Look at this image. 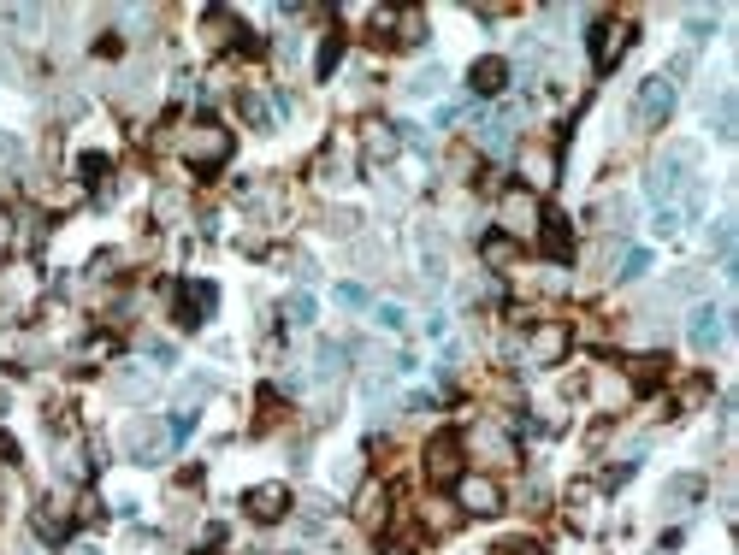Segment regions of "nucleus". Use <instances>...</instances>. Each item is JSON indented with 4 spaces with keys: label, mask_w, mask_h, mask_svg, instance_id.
<instances>
[{
    "label": "nucleus",
    "mask_w": 739,
    "mask_h": 555,
    "mask_svg": "<svg viewBox=\"0 0 739 555\" xmlns=\"http://www.w3.org/2000/svg\"><path fill=\"white\" fill-rule=\"evenodd\" d=\"M462 455H468L473 473H509V467H521V443L515 432L503 426V420H479L462 432Z\"/></svg>",
    "instance_id": "obj_1"
},
{
    "label": "nucleus",
    "mask_w": 739,
    "mask_h": 555,
    "mask_svg": "<svg viewBox=\"0 0 739 555\" xmlns=\"http://www.w3.org/2000/svg\"><path fill=\"white\" fill-rule=\"evenodd\" d=\"M172 148H178V160H184V166H190L196 178H213V172H219V166L231 160L237 136H231L225 124H190V130H184V136H178Z\"/></svg>",
    "instance_id": "obj_2"
},
{
    "label": "nucleus",
    "mask_w": 739,
    "mask_h": 555,
    "mask_svg": "<svg viewBox=\"0 0 739 555\" xmlns=\"http://www.w3.org/2000/svg\"><path fill=\"white\" fill-rule=\"evenodd\" d=\"M538 219H544V201H538L533 189H521V184L497 189V231L515 248L538 243Z\"/></svg>",
    "instance_id": "obj_3"
},
{
    "label": "nucleus",
    "mask_w": 739,
    "mask_h": 555,
    "mask_svg": "<svg viewBox=\"0 0 739 555\" xmlns=\"http://www.w3.org/2000/svg\"><path fill=\"white\" fill-rule=\"evenodd\" d=\"M213 308H219V284L213 278H178L172 284V319H178V331H202Z\"/></svg>",
    "instance_id": "obj_4"
},
{
    "label": "nucleus",
    "mask_w": 739,
    "mask_h": 555,
    "mask_svg": "<svg viewBox=\"0 0 739 555\" xmlns=\"http://www.w3.org/2000/svg\"><path fill=\"white\" fill-rule=\"evenodd\" d=\"M639 42V24L627 18V12H615V18H604L598 30H592V71L604 77V71H615V65L627 60V48Z\"/></svg>",
    "instance_id": "obj_5"
},
{
    "label": "nucleus",
    "mask_w": 739,
    "mask_h": 555,
    "mask_svg": "<svg viewBox=\"0 0 739 555\" xmlns=\"http://www.w3.org/2000/svg\"><path fill=\"white\" fill-rule=\"evenodd\" d=\"M450 491H456V514H468V520H491V514H503V485H497L491 473H473V467H468Z\"/></svg>",
    "instance_id": "obj_6"
},
{
    "label": "nucleus",
    "mask_w": 739,
    "mask_h": 555,
    "mask_svg": "<svg viewBox=\"0 0 739 555\" xmlns=\"http://www.w3.org/2000/svg\"><path fill=\"white\" fill-rule=\"evenodd\" d=\"M556 172H562V160H556V148H550V142H527V148H515V184H521V189L550 195V189H556Z\"/></svg>",
    "instance_id": "obj_7"
},
{
    "label": "nucleus",
    "mask_w": 739,
    "mask_h": 555,
    "mask_svg": "<svg viewBox=\"0 0 739 555\" xmlns=\"http://www.w3.org/2000/svg\"><path fill=\"white\" fill-rule=\"evenodd\" d=\"M420 467L432 485H456L468 473V455H462V432H438L426 449H420Z\"/></svg>",
    "instance_id": "obj_8"
},
{
    "label": "nucleus",
    "mask_w": 739,
    "mask_h": 555,
    "mask_svg": "<svg viewBox=\"0 0 739 555\" xmlns=\"http://www.w3.org/2000/svg\"><path fill=\"white\" fill-rule=\"evenodd\" d=\"M568 349H574V325H568V319H538L533 331H527V361H533V367L568 361Z\"/></svg>",
    "instance_id": "obj_9"
},
{
    "label": "nucleus",
    "mask_w": 739,
    "mask_h": 555,
    "mask_svg": "<svg viewBox=\"0 0 739 555\" xmlns=\"http://www.w3.org/2000/svg\"><path fill=\"white\" fill-rule=\"evenodd\" d=\"M674 113V83L669 77H651V83H639V95H633V130H663Z\"/></svg>",
    "instance_id": "obj_10"
},
{
    "label": "nucleus",
    "mask_w": 739,
    "mask_h": 555,
    "mask_svg": "<svg viewBox=\"0 0 739 555\" xmlns=\"http://www.w3.org/2000/svg\"><path fill=\"white\" fill-rule=\"evenodd\" d=\"M355 148H361V160H367V166H391V160L403 154V130H397L391 119H361Z\"/></svg>",
    "instance_id": "obj_11"
},
{
    "label": "nucleus",
    "mask_w": 739,
    "mask_h": 555,
    "mask_svg": "<svg viewBox=\"0 0 739 555\" xmlns=\"http://www.w3.org/2000/svg\"><path fill=\"white\" fill-rule=\"evenodd\" d=\"M391 508H397V496L385 479H361V491H355V526L361 532H385L391 526Z\"/></svg>",
    "instance_id": "obj_12"
},
{
    "label": "nucleus",
    "mask_w": 739,
    "mask_h": 555,
    "mask_svg": "<svg viewBox=\"0 0 739 555\" xmlns=\"http://www.w3.org/2000/svg\"><path fill=\"white\" fill-rule=\"evenodd\" d=\"M166 449H172V443H166V426H160V420H131V426H125V455H131L136 467H160Z\"/></svg>",
    "instance_id": "obj_13"
},
{
    "label": "nucleus",
    "mask_w": 739,
    "mask_h": 555,
    "mask_svg": "<svg viewBox=\"0 0 739 555\" xmlns=\"http://www.w3.org/2000/svg\"><path fill=\"white\" fill-rule=\"evenodd\" d=\"M722 325H728V313L710 308V302H698V308L686 313V337H692V349H698V355H716V349H722V337H728Z\"/></svg>",
    "instance_id": "obj_14"
},
{
    "label": "nucleus",
    "mask_w": 739,
    "mask_h": 555,
    "mask_svg": "<svg viewBox=\"0 0 739 555\" xmlns=\"http://www.w3.org/2000/svg\"><path fill=\"white\" fill-rule=\"evenodd\" d=\"M243 514L255 526H278L290 514V485H255V491H243Z\"/></svg>",
    "instance_id": "obj_15"
},
{
    "label": "nucleus",
    "mask_w": 739,
    "mask_h": 555,
    "mask_svg": "<svg viewBox=\"0 0 739 555\" xmlns=\"http://www.w3.org/2000/svg\"><path fill=\"white\" fill-rule=\"evenodd\" d=\"M71 508H77V496H71V491L42 496V508H36V532H42L48 544H60V538L71 532Z\"/></svg>",
    "instance_id": "obj_16"
},
{
    "label": "nucleus",
    "mask_w": 739,
    "mask_h": 555,
    "mask_svg": "<svg viewBox=\"0 0 739 555\" xmlns=\"http://www.w3.org/2000/svg\"><path fill=\"white\" fill-rule=\"evenodd\" d=\"M468 89H473V101H497V95L509 89V60H497V54L473 60L468 65Z\"/></svg>",
    "instance_id": "obj_17"
},
{
    "label": "nucleus",
    "mask_w": 739,
    "mask_h": 555,
    "mask_svg": "<svg viewBox=\"0 0 739 555\" xmlns=\"http://www.w3.org/2000/svg\"><path fill=\"white\" fill-rule=\"evenodd\" d=\"M598 485H592V479H574V485H568V491H562V502H568V526H574V532H592V526H598Z\"/></svg>",
    "instance_id": "obj_18"
},
{
    "label": "nucleus",
    "mask_w": 739,
    "mask_h": 555,
    "mask_svg": "<svg viewBox=\"0 0 739 555\" xmlns=\"http://www.w3.org/2000/svg\"><path fill=\"white\" fill-rule=\"evenodd\" d=\"M113 396L142 408V402H154V396H160V378H154V372H142V367H119V372H113Z\"/></svg>",
    "instance_id": "obj_19"
},
{
    "label": "nucleus",
    "mask_w": 739,
    "mask_h": 555,
    "mask_svg": "<svg viewBox=\"0 0 739 555\" xmlns=\"http://www.w3.org/2000/svg\"><path fill=\"white\" fill-rule=\"evenodd\" d=\"M538 243L550 248L556 260H568V254H574V225H568V213H562V207H544V219H538Z\"/></svg>",
    "instance_id": "obj_20"
},
{
    "label": "nucleus",
    "mask_w": 739,
    "mask_h": 555,
    "mask_svg": "<svg viewBox=\"0 0 739 555\" xmlns=\"http://www.w3.org/2000/svg\"><path fill=\"white\" fill-rule=\"evenodd\" d=\"M680 172H686V148H674V154H663V160L651 166V178H645V195H651V201H669L674 184H680Z\"/></svg>",
    "instance_id": "obj_21"
},
{
    "label": "nucleus",
    "mask_w": 739,
    "mask_h": 555,
    "mask_svg": "<svg viewBox=\"0 0 739 555\" xmlns=\"http://www.w3.org/2000/svg\"><path fill=\"white\" fill-rule=\"evenodd\" d=\"M621 372H627L633 396H639V390H663V384H669V361H663V355H633Z\"/></svg>",
    "instance_id": "obj_22"
},
{
    "label": "nucleus",
    "mask_w": 739,
    "mask_h": 555,
    "mask_svg": "<svg viewBox=\"0 0 739 555\" xmlns=\"http://www.w3.org/2000/svg\"><path fill=\"white\" fill-rule=\"evenodd\" d=\"M237 113H243V124H255V130H272V124H278L267 89H237Z\"/></svg>",
    "instance_id": "obj_23"
},
{
    "label": "nucleus",
    "mask_w": 739,
    "mask_h": 555,
    "mask_svg": "<svg viewBox=\"0 0 739 555\" xmlns=\"http://www.w3.org/2000/svg\"><path fill=\"white\" fill-rule=\"evenodd\" d=\"M586 390H592V396H598V402H604L609 414H615V408H627V402H633V384H627V372H598V378H592V384H586Z\"/></svg>",
    "instance_id": "obj_24"
},
{
    "label": "nucleus",
    "mask_w": 739,
    "mask_h": 555,
    "mask_svg": "<svg viewBox=\"0 0 739 555\" xmlns=\"http://www.w3.org/2000/svg\"><path fill=\"white\" fill-rule=\"evenodd\" d=\"M698 496H704V479H698V473H674L669 485H663V508L680 514V508H692Z\"/></svg>",
    "instance_id": "obj_25"
},
{
    "label": "nucleus",
    "mask_w": 739,
    "mask_h": 555,
    "mask_svg": "<svg viewBox=\"0 0 739 555\" xmlns=\"http://www.w3.org/2000/svg\"><path fill=\"white\" fill-rule=\"evenodd\" d=\"M651 272V248H621L615 254V284H639Z\"/></svg>",
    "instance_id": "obj_26"
},
{
    "label": "nucleus",
    "mask_w": 739,
    "mask_h": 555,
    "mask_svg": "<svg viewBox=\"0 0 739 555\" xmlns=\"http://www.w3.org/2000/svg\"><path fill=\"white\" fill-rule=\"evenodd\" d=\"M397 48H426V12H414V6L397 12Z\"/></svg>",
    "instance_id": "obj_27"
},
{
    "label": "nucleus",
    "mask_w": 739,
    "mask_h": 555,
    "mask_svg": "<svg viewBox=\"0 0 739 555\" xmlns=\"http://www.w3.org/2000/svg\"><path fill=\"white\" fill-rule=\"evenodd\" d=\"M710 119H716V136H722V142H734V130H739V95L734 89L716 95V113H710Z\"/></svg>",
    "instance_id": "obj_28"
},
{
    "label": "nucleus",
    "mask_w": 739,
    "mask_h": 555,
    "mask_svg": "<svg viewBox=\"0 0 739 555\" xmlns=\"http://www.w3.org/2000/svg\"><path fill=\"white\" fill-rule=\"evenodd\" d=\"M343 361H349V349H343V343H320V355H314V378H320V384L343 378Z\"/></svg>",
    "instance_id": "obj_29"
},
{
    "label": "nucleus",
    "mask_w": 739,
    "mask_h": 555,
    "mask_svg": "<svg viewBox=\"0 0 739 555\" xmlns=\"http://www.w3.org/2000/svg\"><path fill=\"white\" fill-rule=\"evenodd\" d=\"M479 260H485L491 272H509V266H515V243H509V237H485V243H479Z\"/></svg>",
    "instance_id": "obj_30"
},
{
    "label": "nucleus",
    "mask_w": 739,
    "mask_h": 555,
    "mask_svg": "<svg viewBox=\"0 0 739 555\" xmlns=\"http://www.w3.org/2000/svg\"><path fill=\"white\" fill-rule=\"evenodd\" d=\"M314 296H308V290H296V296H284V319H290V325H296V331H308V325H314Z\"/></svg>",
    "instance_id": "obj_31"
},
{
    "label": "nucleus",
    "mask_w": 739,
    "mask_h": 555,
    "mask_svg": "<svg viewBox=\"0 0 739 555\" xmlns=\"http://www.w3.org/2000/svg\"><path fill=\"white\" fill-rule=\"evenodd\" d=\"M420 520H426V532H450L462 514H456V502H426V508H420Z\"/></svg>",
    "instance_id": "obj_32"
},
{
    "label": "nucleus",
    "mask_w": 739,
    "mask_h": 555,
    "mask_svg": "<svg viewBox=\"0 0 739 555\" xmlns=\"http://www.w3.org/2000/svg\"><path fill=\"white\" fill-rule=\"evenodd\" d=\"M202 396H213V372H190V378L178 384V402H184V408H196Z\"/></svg>",
    "instance_id": "obj_33"
},
{
    "label": "nucleus",
    "mask_w": 739,
    "mask_h": 555,
    "mask_svg": "<svg viewBox=\"0 0 739 555\" xmlns=\"http://www.w3.org/2000/svg\"><path fill=\"white\" fill-rule=\"evenodd\" d=\"M438 89H444V65H426V71L408 83V95H414V101H432Z\"/></svg>",
    "instance_id": "obj_34"
},
{
    "label": "nucleus",
    "mask_w": 739,
    "mask_h": 555,
    "mask_svg": "<svg viewBox=\"0 0 739 555\" xmlns=\"http://www.w3.org/2000/svg\"><path fill=\"white\" fill-rule=\"evenodd\" d=\"M190 437H196V414H190V408H178V414L166 420V443L178 449V443H190Z\"/></svg>",
    "instance_id": "obj_35"
},
{
    "label": "nucleus",
    "mask_w": 739,
    "mask_h": 555,
    "mask_svg": "<svg viewBox=\"0 0 739 555\" xmlns=\"http://www.w3.org/2000/svg\"><path fill=\"white\" fill-rule=\"evenodd\" d=\"M710 248L734 266V219H716V225H710Z\"/></svg>",
    "instance_id": "obj_36"
},
{
    "label": "nucleus",
    "mask_w": 739,
    "mask_h": 555,
    "mask_svg": "<svg viewBox=\"0 0 739 555\" xmlns=\"http://www.w3.org/2000/svg\"><path fill=\"white\" fill-rule=\"evenodd\" d=\"M704 284H710V278H704V272H692V266H686V272H674L669 296H704Z\"/></svg>",
    "instance_id": "obj_37"
},
{
    "label": "nucleus",
    "mask_w": 739,
    "mask_h": 555,
    "mask_svg": "<svg viewBox=\"0 0 739 555\" xmlns=\"http://www.w3.org/2000/svg\"><path fill=\"white\" fill-rule=\"evenodd\" d=\"M337 60H343V36H326V42H320V60H314V71H320V77H332Z\"/></svg>",
    "instance_id": "obj_38"
},
{
    "label": "nucleus",
    "mask_w": 739,
    "mask_h": 555,
    "mask_svg": "<svg viewBox=\"0 0 739 555\" xmlns=\"http://www.w3.org/2000/svg\"><path fill=\"white\" fill-rule=\"evenodd\" d=\"M142 355H148L154 367H172V361H178V349H172L166 337H142Z\"/></svg>",
    "instance_id": "obj_39"
},
{
    "label": "nucleus",
    "mask_w": 739,
    "mask_h": 555,
    "mask_svg": "<svg viewBox=\"0 0 739 555\" xmlns=\"http://www.w3.org/2000/svg\"><path fill=\"white\" fill-rule=\"evenodd\" d=\"M674 402H680V408H698V402H710V378H686Z\"/></svg>",
    "instance_id": "obj_40"
},
{
    "label": "nucleus",
    "mask_w": 739,
    "mask_h": 555,
    "mask_svg": "<svg viewBox=\"0 0 739 555\" xmlns=\"http://www.w3.org/2000/svg\"><path fill=\"white\" fill-rule=\"evenodd\" d=\"M12 248H18V219H12V213L0 207V266L12 260Z\"/></svg>",
    "instance_id": "obj_41"
},
{
    "label": "nucleus",
    "mask_w": 739,
    "mask_h": 555,
    "mask_svg": "<svg viewBox=\"0 0 739 555\" xmlns=\"http://www.w3.org/2000/svg\"><path fill=\"white\" fill-rule=\"evenodd\" d=\"M107 172H113L107 154H77V178H107Z\"/></svg>",
    "instance_id": "obj_42"
},
{
    "label": "nucleus",
    "mask_w": 739,
    "mask_h": 555,
    "mask_svg": "<svg viewBox=\"0 0 739 555\" xmlns=\"http://www.w3.org/2000/svg\"><path fill=\"white\" fill-rule=\"evenodd\" d=\"M0 166H6V172H18V166H24V142H18V136H6V130H0Z\"/></svg>",
    "instance_id": "obj_43"
},
{
    "label": "nucleus",
    "mask_w": 739,
    "mask_h": 555,
    "mask_svg": "<svg viewBox=\"0 0 739 555\" xmlns=\"http://www.w3.org/2000/svg\"><path fill=\"white\" fill-rule=\"evenodd\" d=\"M497 555H550V550H544L538 538H503V544H497Z\"/></svg>",
    "instance_id": "obj_44"
},
{
    "label": "nucleus",
    "mask_w": 739,
    "mask_h": 555,
    "mask_svg": "<svg viewBox=\"0 0 739 555\" xmlns=\"http://www.w3.org/2000/svg\"><path fill=\"white\" fill-rule=\"evenodd\" d=\"M716 18H722V12L698 6V12H686V30H692V36H710V30H716Z\"/></svg>",
    "instance_id": "obj_45"
},
{
    "label": "nucleus",
    "mask_w": 739,
    "mask_h": 555,
    "mask_svg": "<svg viewBox=\"0 0 739 555\" xmlns=\"http://www.w3.org/2000/svg\"><path fill=\"white\" fill-rule=\"evenodd\" d=\"M337 308L361 313V308H367V290H361V284H337Z\"/></svg>",
    "instance_id": "obj_46"
},
{
    "label": "nucleus",
    "mask_w": 739,
    "mask_h": 555,
    "mask_svg": "<svg viewBox=\"0 0 739 555\" xmlns=\"http://www.w3.org/2000/svg\"><path fill=\"white\" fill-rule=\"evenodd\" d=\"M95 54H101V60H119V54H125V36H119V30L95 36Z\"/></svg>",
    "instance_id": "obj_47"
},
{
    "label": "nucleus",
    "mask_w": 739,
    "mask_h": 555,
    "mask_svg": "<svg viewBox=\"0 0 739 555\" xmlns=\"http://www.w3.org/2000/svg\"><path fill=\"white\" fill-rule=\"evenodd\" d=\"M651 231H657V237H680V213H669V207H663V213H657V225H651Z\"/></svg>",
    "instance_id": "obj_48"
},
{
    "label": "nucleus",
    "mask_w": 739,
    "mask_h": 555,
    "mask_svg": "<svg viewBox=\"0 0 739 555\" xmlns=\"http://www.w3.org/2000/svg\"><path fill=\"white\" fill-rule=\"evenodd\" d=\"M373 319H379V331H403V308H391V302L373 313Z\"/></svg>",
    "instance_id": "obj_49"
},
{
    "label": "nucleus",
    "mask_w": 739,
    "mask_h": 555,
    "mask_svg": "<svg viewBox=\"0 0 739 555\" xmlns=\"http://www.w3.org/2000/svg\"><path fill=\"white\" fill-rule=\"evenodd\" d=\"M0 467H18V443L0 432Z\"/></svg>",
    "instance_id": "obj_50"
},
{
    "label": "nucleus",
    "mask_w": 739,
    "mask_h": 555,
    "mask_svg": "<svg viewBox=\"0 0 739 555\" xmlns=\"http://www.w3.org/2000/svg\"><path fill=\"white\" fill-rule=\"evenodd\" d=\"M385 555H414V544H385Z\"/></svg>",
    "instance_id": "obj_51"
},
{
    "label": "nucleus",
    "mask_w": 739,
    "mask_h": 555,
    "mask_svg": "<svg viewBox=\"0 0 739 555\" xmlns=\"http://www.w3.org/2000/svg\"><path fill=\"white\" fill-rule=\"evenodd\" d=\"M71 555H101V550H95V544H77V550H71Z\"/></svg>",
    "instance_id": "obj_52"
},
{
    "label": "nucleus",
    "mask_w": 739,
    "mask_h": 555,
    "mask_svg": "<svg viewBox=\"0 0 739 555\" xmlns=\"http://www.w3.org/2000/svg\"><path fill=\"white\" fill-rule=\"evenodd\" d=\"M0 414H6V390H0Z\"/></svg>",
    "instance_id": "obj_53"
},
{
    "label": "nucleus",
    "mask_w": 739,
    "mask_h": 555,
    "mask_svg": "<svg viewBox=\"0 0 739 555\" xmlns=\"http://www.w3.org/2000/svg\"><path fill=\"white\" fill-rule=\"evenodd\" d=\"M657 555H669V550H657Z\"/></svg>",
    "instance_id": "obj_54"
},
{
    "label": "nucleus",
    "mask_w": 739,
    "mask_h": 555,
    "mask_svg": "<svg viewBox=\"0 0 739 555\" xmlns=\"http://www.w3.org/2000/svg\"><path fill=\"white\" fill-rule=\"evenodd\" d=\"M202 555H213V550H202Z\"/></svg>",
    "instance_id": "obj_55"
},
{
    "label": "nucleus",
    "mask_w": 739,
    "mask_h": 555,
    "mask_svg": "<svg viewBox=\"0 0 739 555\" xmlns=\"http://www.w3.org/2000/svg\"><path fill=\"white\" fill-rule=\"evenodd\" d=\"M24 555H30V550H24Z\"/></svg>",
    "instance_id": "obj_56"
}]
</instances>
